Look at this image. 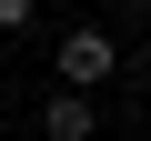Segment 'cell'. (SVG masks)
<instances>
[{
  "label": "cell",
  "mask_w": 151,
  "mask_h": 141,
  "mask_svg": "<svg viewBox=\"0 0 151 141\" xmlns=\"http://www.w3.org/2000/svg\"><path fill=\"white\" fill-rule=\"evenodd\" d=\"M50 60H60V81H50V91H81V101H91L101 81H121V40H111V30H60Z\"/></svg>",
  "instance_id": "1"
},
{
  "label": "cell",
  "mask_w": 151,
  "mask_h": 141,
  "mask_svg": "<svg viewBox=\"0 0 151 141\" xmlns=\"http://www.w3.org/2000/svg\"><path fill=\"white\" fill-rule=\"evenodd\" d=\"M91 131H101V101H81V91L40 101V141H91Z\"/></svg>",
  "instance_id": "2"
},
{
  "label": "cell",
  "mask_w": 151,
  "mask_h": 141,
  "mask_svg": "<svg viewBox=\"0 0 151 141\" xmlns=\"http://www.w3.org/2000/svg\"><path fill=\"white\" fill-rule=\"evenodd\" d=\"M30 10H40V0H0V30H30Z\"/></svg>",
  "instance_id": "3"
},
{
  "label": "cell",
  "mask_w": 151,
  "mask_h": 141,
  "mask_svg": "<svg viewBox=\"0 0 151 141\" xmlns=\"http://www.w3.org/2000/svg\"><path fill=\"white\" fill-rule=\"evenodd\" d=\"M131 141H151V131H131Z\"/></svg>",
  "instance_id": "4"
},
{
  "label": "cell",
  "mask_w": 151,
  "mask_h": 141,
  "mask_svg": "<svg viewBox=\"0 0 151 141\" xmlns=\"http://www.w3.org/2000/svg\"><path fill=\"white\" fill-rule=\"evenodd\" d=\"M141 10H151V0H141Z\"/></svg>",
  "instance_id": "5"
}]
</instances>
